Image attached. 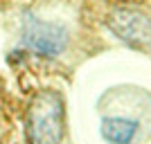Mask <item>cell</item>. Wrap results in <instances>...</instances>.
Returning <instances> with one entry per match:
<instances>
[{"instance_id":"obj_1","label":"cell","mask_w":151,"mask_h":144,"mask_svg":"<svg viewBox=\"0 0 151 144\" xmlns=\"http://www.w3.org/2000/svg\"><path fill=\"white\" fill-rule=\"evenodd\" d=\"M65 133V104L57 90H38L25 113L29 144H61Z\"/></svg>"},{"instance_id":"obj_2","label":"cell","mask_w":151,"mask_h":144,"mask_svg":"<svg viewBox=\"0 0 151 144\" xmlns=\"http://www.w3.org/2000/svg\"><path fill=\"white\" fill-rule=\"evenodd\" d=\"M23 43L41 57H59L68 43L65 29L57 23H45L34 16H27L23 23Z\"/></svg>"},{"instance_id":"obj_3","label":"cell","mask_w":151,"mask_h":144,"mask_svg":"<svg viewBox=\"0 0 151 144\" xmlns=\"http://www.w3.org/2000/svg\"><path fill=\"white\" fill-rule=\"evenodd\" d=\"M108 27L131 45L151 43V20L135 9H117L108 16Z\"/></svg>"},{"instance_id":"obj_4","label":"cell","mask_w":151,"mask_h":144,"mask_svg":"<svg viewBox=\"0 0 151 144\" xmlns=\"http://www.w3.org/2000/svg\"><path fill=\"white\" fill-rule=\"evenodd\" d=\"M99 131L108 144H131L138 133V122L126 117H104Z\"/></svg>"}]
</instances>
